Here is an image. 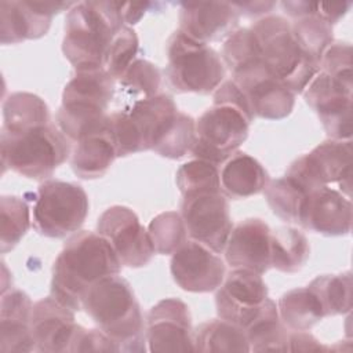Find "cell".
Here are the masks:
<instances>
[{
	"label": "cell",
	"mask_w": 353,
	"mask_h": 353,
	"mask_svg": "<svg viewBox=\"0 0 353 353\" xmlns=\"http://www.w3.org/2000/svg\"><path fill=\"white\" fill-rule=\"evenodd\" d=\"M307 194L287 175L269 182L265 188V197L273 214L290 223H298Z\"/></svg>",
	"instance_id": "34"
},
{
	"label": "cell",
	"mask_w": 353,
	"mask_h": 353,
	"mask_svg": "<svg viewBox=\"0 0 353 353\" xmlns=\"http://www.w3.org/2000/svg\"><path fill=\"white\" fill-rule=\"evenodd\" d=\"M232 6L236 11L247 17H258L270 12V10L276 6L273 1H234Z\"/></svg>",
	"instance_id": "44"
},
{
	"label": "cell",
	"mask_w": 353,
	"mask_h": 353,
	"mask_svg": "<svg viewBox=\"0 0 353 353\" xmlns=\"http://www.w3.org/2000/svg\"><path fill=\"white\" fill-rule=\"evenodd\" d=\"M33 303L30 298L18 288L4 291L0 302V350L32 352L36 350L32 330Z\"/></svg>",
	"instance_id": "24"
},
{
	"label": "cell",
	"mask_w": 353,
	"mask_h": 353,
	"mask_svg": "<svg viewBox=\"0 0 353 353\" xmlns=\"http://www.w3.org/2000/svg\"><path fill=\"white\" fill-rule=\"evenodd\" d=\"M120 6L114 1H80L69 10L62 52L74 70L103 68L113 37L125 25Z\"/></svg>",
	"instance_id": "4"
},
{
	"label": "cell",
	"mask_w": 353,
	"mask_h": 353,
	"mask_svg": "<svg viewBox=\"0 0 353 353\" xmlns=\"http://www.w3.org/2000/svg\"><path fill=\"white\" fill-rule=\"evenodd\" d=\"M97 230L103 236L123 266L142 268L154 254L148 230L141 225L137 214L125 205H112L98 218Z\"/></svg>",
	"instance_id": "14"
},
{
	"label": "cell",
	"mask_w": 353,
	"mask_h": 353,
	"mask_svg": "<svg viewBox=\"0 0 353 353\" xmlns=\"http://www.w3.org/2000/svg\"><path fill=\"white\" fill-rule=\"evenodd\" d=\"M124 110L135 128L142 152L156 149L172 127L179 112L174 99L161 92L132 102Z\"/></svg>",
	"instance_id": "23"
},
{
	"label": "cell",
	"mask_w": 353,
	"mask_h": 353,
	"mask_svg": "<svg viewBox=\"0 0 353 353\" xmlns=\"http://www.w3.org/2000/svg\"><path fill=\"white\" fill-rule=\"evenodd\" d=\"M194 352H250V343L245 331L222 319L210 320L200 324L193 331Z\"/></svg>",
	"instance_id": "30"
},
{
	"label": "cell",
	"mask_w": 353,
	"mask_h": 353,
	"mask_svg": "<svg viewBox=\"0 0 353 353\" xmlns=\"http://www.w3.org/2000/svg\"><path fill=\"white\" fill-rule=\"evenodd\" d=\"M175 181L181 193L196 188H221L218 167L200 159L182 164L175 174Z\"/></svg>",
	"instance_id": "40"
},
{
	"label": "cell",
	"mask_w": 353,
	"mask_h": 353,
	"mask_svg": "<svg viewBox=\"0 0 353 353\" xmlns=\"http://www.w3.org/2000/svg\"><path fill=\"white\" fill-rule=\"evenodd\" d=\"M114 95V79L103 68L80 69L66 83L57 112L58 128L69 141L108 128L106 109Z\"/></svg>",
	"instance_id": "5"
},
{
	"label": "cell",
	"mask_w": 353,
	"mask_h": 353,
	"mask_svg": "<svg viewBox=\"0 0 353 353\" xmlns=\"http://www.w3.org/2000/svg\"><path fill=\"white\" fill-rule=\"evenodd\" d=\"M170 265L174 281L189 292L215 291L225 279L223 261L196 240H186L172 254Z\"/></svg>",
	"instance_id": "17"
},
{
	"label": "cell",
	"mask_w": 353,
	"mask_h": 353,
	"mask_svg": "<svg viewBox=\"0 0 353 353\" xmlns=\"http://www.w3.org/2000/svg\"><path fill=\"white\" fill-rule=\"evenodd\" d=\"M83 309L120 352L146 350L143 316L130 283L121 276H109L92 284L84 295Z\"/></svg>",
	"instance_id": "3"
},
{
	"label": "cell",
	"mask_w": 353,
	"mask_h": 353,
	"mask_svg": "<svg viewBox=\"0 0 353 353\" xmlns=\"http://www.w3.org/2000/svg\"><path fill=\"white\" fill-rule=\"evenodd\" d=\"M352 141L328 139L316 146L307 154L291 163L285 175L295 181L307 193L339 183L341 189L349 196L352 181Z\"/></svg>",
	"instance_id": "12"
},
{
	"label": "cell",
	"mask_w": 353,
	"mask_h": 353,
	"mask_svg": "<svg viewBox=\"0 0 353 353\" xmlns=\"http://www.w3.org/2000/svg\"><path fill=\"white\" fill-rule=\"evenodd\" d=\"M90 203L85 190L73 182L44 181L33 205V228L46 237L63 239L84 223Z\"/></svg>",
	"instance_id": "10"
},
{
	"label": "cell",
	"mask_w": 353,
	"mask_h": 353,
	"mask_svg": "<svg viewBox=\"0 0 353 353\" xmlns=\"http://www.w3.org/2000/svg\"><path fill=\"white\" fill-rule=\"evenodd\" d=\"M196 141V121L186 113L178 112L176 119L164 137L156 146L154 152L167 159H181L192 150Z\"/></svg>",
	"instance_id": "39"
},
{
	"label": "cell",
	"mask_w": 353,
	"mask_h": 353,
	"mask_svg": "<svg viewBox=\"0 0 353 353\" xmlns=\"http://www.w3.org/2000/svg\"><path fill=\"white\" fill-rule=\"evenodd\" d=\"M244 331L250 352H287L288 331L280 320L277 305L269 296Z\"/></svg>",
	"instance_id": "29"
},
{
	"label": "cell",
	"mask_w": 353,
	"mask_h": 353,
	"mask_svg": "<svg viewBox=\"0 0 353 353\" xmlns=\"http://www.w3.org/2000/svg\"><path fill=\"white\" fill-rule=\"evenodd\" d=\"M148 233L152 240L154 252L161 255L174 254L186 241V226L179 212L167 211L156 215L149 226Z\"/></svg>",
	"instance_id": "37"
},
{
	"label": "cell",
	"mask_w": 353,
	"mask_h": 353,
	"mask_svg": "<svg viewBox=\"0 0 353 353\" xmlns=\"http://www.w3.org/2000/svg\"><path fill=\"white\" fill-rule=\"evenodd\" d=\"M281 7L294 18L291 30L299 47L320 65L324 51L334 41L332 25L319 14L317 3L283 1Z\"/></svg>",
	"instance_id": "25"
},
{
	"label": "cell",
	"mask_w": 353,
	"mask_h": 353,
	"mask_svg": "<svg viewBox=\"0 0 353 353\" xmlns=\"http://www.w3.org/2000/svg\"><path fill=\"white\" fill-rule=\"evenodd\" d=\"M225 258L232 269L266 273L270 265V228L259 218H247L230 232Z\"/></svg>",
	"instance_id": "19"
},
{
	"label": "cell",
	"mask_w": 353,
	"mask_h": 353,
	"mask_svg": "<svg viewBox=\"0 0 353 353\" xmlns=\"http://www.w3.org/2000/svg\"><path fill=\"white\" fill-rule=\"evenodd\" d=\"M139 41L135 30L124 25L113 37L103 61V69L116 80H119L128 66L135 61Z\"/></svg>",
	"instance_id": "38"
},
{
	"label": "cell",
	"mask_w": 353,
	"mask_h": 353,
	"mask_svg": "<svg viewBox=\"0 0 353 353\" xmlns=\"http://www.w3.org/2000/svg\"><path fill=\"white\" fill-rule=\"evenodd\" d=\"M76 327L74 310L51 295L33 303L30 330L36 350L44 353L68 352Z\"/></svg>",
	"instance_id": "22"
},
{
	"label": "cell",
	"mask_w": 353,
	"mask_h": 353,
	"mask_svg": "<svg viewBox=\"0 0 353 353\" xmlns=\"http://www.w3.org/2000/svg\"><path fill=\"white\" fill-rule=\"evenodd\" d=\"M51 123L47 103L30 92H12L3 102L1 132L18 134Z\"/></svg>",
	"instance_id": "28"
},
{
	"label": "cell",
	"mask_w": 353,
	"mask_h": 353,
	"mask_svg": "<svg viewBox=\"0 0 353 353\" xmlns=\"http://www.w3.org/2000/svg\"><path fill=\"white\" fill-rule=\"evenodd\" d=\"M150 6L153 4L152 3H121L120 11H121L124 23H130V25L137 23Z\"/></svg>",
	"instance_id": "45"
},
{
	"label": "cell",
	"mask_w": 353,
	"mask_h": 353,
	"mask_svg": "<svg viewBox=\"0 0 353 353\" xmlns=\"http://www.w3.org/2000/svg\"><path fill=\"white\" fill-rule=\"evenodd\" d=\"M68 352H120L117 345L99 328L87 330L77 324Z\"/></svg>",
	"instance_id": "42"
},
{
	"label": "cell",
	"mask_w": 353,
	"mask_h": 353,
	"mask_svg": "<svg viewBox=\"0 0 353 353\" xmlns=\"http://www.w3.org/2000/svg\"><path fill=\"white\" fill-rule=\"evenodd\" d=\"M261 57L272 73L294 94H301L320 70L295 40L291 25L279 15L259 18L251 28Z\"/></svg>",
	"instance_id": "7"
},
{
	"label": "cell",
	"mask_w": 353,
	"mask_h": 353,
	"mask_svg": "<svg viewBox=\"0 0 353 353\" xmlns=\"http://www.w3.org/2000/svg\"><path fill=\"white\" fill-rule=\"evenodd\" d=\"M76 3L68 1H6L0 3V41L17 44L43 37L52 17L70 10Z\"/></svg>",
	"instance_id": "18"
},
{
	"label": "cell",
	"mask_w": 353,
	"mask_h": 353,
	"mask_svg": "<svg viewBox=\"0 0 353 353\" xmlns=\"http://www.w3.org/2000/svg\"><path fill=\"white\" fill-rule=\"evenodd\" d=\"M298 225L324 236H345L352 230V201L330 186L306 196Z\"/></svg>",
	"instance_id": "20"
},
{
	"label": "cell",
	"mask_w": 353,
	"mask_h": 353,
	"mask_svg": "<svg viewBox=\"0 0 353 353\" xmlns=\"http://www.w3.org/2000/svg\"><path fill=\"white\" fill-rule=\"evenodd\" d=\"M181 194V216L188 234L214 252H222L233 229L222 188H196Z\"/></svg>",
	"instance_id": "11"
},
{
	"label": "cell",
	"mask_w": 353,
	"mask_h": 353,
	"mask_svg": "<svg viewBox=\"0 0 353 353\" xmlns=\"http://www.w3.org/2000/svg\"><path fill=\"white\" fill-rule=\"evenodd\" d=\"M165 77L176 92L210 94L225 77V63L208 44L199 43L179 29L167 41Z\"/></svg>",
	"instance_id": "8"
},
{
	"label": "cell",
	"mask_w": 353,
	"mask_h": 353,
	"mask_svg": "<svg viewBox=\"0 0 353 353\" xmlns=\"http://www.w3.org/2000/svg\"><path fill=\"white\" fill-rule=\"evenodd\" d=\"M120 270L121 262L103 236L88 230L76 232L54 262L51 296L74 312L80 310L88 288Z\"/></svg>",
	"instance_id": "1"
},
{
	"label": "cell",
	"mask_w": 353,
	"mask_h": 353,
	"mask_svg": "<svg viewBox=\"0 0 353 353\" xmlns=\"http://www.w3.org/2000/svg\"><path fill=\"white\" fill-rule=\"evenodd\" d=\"M221 188L229 199H247L265 190L269 174L262 164L244 152L233 153L219 172Z\"/></svg>",
	"instance_id": "26"
},
{
	"label": "cell",
	"mask_w": 353,
	"mask_h": 353,
	"mask_svg": "<svg viewBox=\"0 0 353 353\" xmlns=\"http://www.w3.org/2000/svg\"><path fill=\"white\" fill-rule=\"evenodd\" d=\"M30 226L28 203L18 196H3L0 200V247L1 252L12 250Z\"/></svg>",
	"instance_id": "35"
},
{
	"label": "cell",
	"mask_w": 353,
	"mask_h": 353,
	"mask_svg": "<svg viewBox=\"0 0 353 353\" xmlns=\"http://www.w3.org/2000/svg\"><path fill=\"white\" fill-rule=\"evenodd\" d=\"M268 298V285L261 274L247 269H233L218 287L215 295L219 319L243 330L258 316Z\"/></svg>",
	"instance_id": "15"
},
{
	"label": "cell",
	"mask_w": 353,
	"mask_h": 353,
	"mask_svg": "<svg viewBox=\"0 0 353 353\" xmlns=\"http://www.w3.org/2000/svg\"><path fill=\"white\" fill-rule=\"evenodd\" d=\"M352 90L353 80H343L319 70L303 90L306 103L317 113L331 139L352 138Z\"/></svg>",
	"instance_id": "13"
},
{
	"label": "cell",
	"mask_w": 353,
	"mask_h": 353,
	"mask_svg": "<svg viewBox=\"0 0 353 353\" xmlns=\"http://www.w3.org/2000/svg\"><path fill=\"white\" fill-rule=\"evenodd\" d=\"M228 69L232 72L233 83L245 95L254 116L280 120L292 112L295 94L266 66L258 44L237 55Z\"/></svg>",
	"instance_id": "9"
},
{
	"label": "cell",
	"mask_w": 353,
	"mask_h": 353,
	"mask_svg": "<svg viewBox=\"0 0 353 353\" xmlns=\"http://www.w3.org/2000/svg\"><path fill=\"white\" fill-rule=\"evenodd\" d=\"M145 332L150 352L194 350L190 312L178 298H165L149 310Z\"/></svg>",
	"instance_id": "16"
},
{
	"label": "cell",
	"mask_w": 353,
	"mask_h": 353,
	"mask_svg": "<svg viewBox=\"0 0 353 353\" xmlns=\"http://www.w3.org/2000/svg\"><path fill=\"white\" fill-rule=\"evenodd\" d=\"M277 310L283 324L292 331H307L324 317L317 296L307 287L283 294L277 302Z\"/></svg>",
	"instance_id": "32"
},
{
	"label": "cell",
	"mask_w": 353,
	"mask_h": 353,
	"mask_svg": "<svg viewBox=\"0 0 353 353\" xmlns=\"http://www.w3.org/2000/svg\"><path fill=\"white\" fill-rule=\"evenodd\" d=\"M116 148L108 128L90 134L76 142L70 157L73 172L83 179H95L103 176L113 164Z\"/></svg>",
	"instance_id": "27"
},
{
	"label": "cell",
	"mask_w": 353,
	"mask_h": 353,
	"mask_svg": "<svg viewBox=\"0 0 353 353\" xmlns=\"http://www.w3.org/2000/svg\"><path fill=\"white\" fill-rule=\"evenodd\" d=\"M239 12L226 1L182 3L179 30L188 37L208 44L229 37L239 25Z\"/></svg>",
	"instance_id": "21"
},
{
	"label": "cell",
	"mask_w": 353,
	"mask_h": 353,
	"mask_svg": "<svg viewBox=\"0 0 353 353\" xmlns=\"http://www.w3.org/2000/svg\"><path fill=\"white\" fill-rule=\"evenodd\" d=\"M328 349V346L321 345L312 334L306 331L288 332L287 352H320Z\"/></svg>",
	"instance_id": "43"
},
{
	"label": "cell",
	"mask_w": 353,
	"mask_h": 353,
	"mask_svg": "<svg viewBox=\"0 0 353 353\" xmlns=\"http://www.w3.org/2000/svg\"><path fill=\"white\" fill-rule=\"evenodd\" d=\"M352 46L345 41H332L320 61V70L345 80H353Z\"/></svg>",
	"instance_id": "41"
},
{
	"label": "cell",
	"mask_w": 353,
	"mask_h": 353,
	"mask_svg": "<svg viewBox=\"0 0 353 353\" xmlns=\"http://www.w3.org/2000/svg\"><path fill=\"white\" fill-rule=\"evenodd\" d=\"M254 113L233 80L223 81L214 92V105L196 121L192 154L215 165L225 163L247 139Z\"/></svg>",
	"instance_id": "2"
},
{
	"label": "cell",
	"mask_w": 353,
	"mask_h": 353,
	"mask_svg": "<svg viewBox=\"0 0 353 353\" xmlns=\"http://www.w3.org/2000/svg\"><path fill=\"white\" fill-rule=\"evenodd\" d=\"M307 288L317 296L324 317L346 314L352 309V273L323 274L310 281Z\"/></svg>",
	"instance_id": "33"
},
{
	"label": "cell",
	"mask_w": 353,
	"mask_h": 353,
	"mask_svg": "<svg viewBox=\"0 0 353 353\" xmlns=\"http://www.w3.org/2000/svg\"><path fill=\"white\" fill-rule=\"evenodd\" d=\"M310 247L306 236L291 226L270 230V265L283 273L301 270L309 259Z\"/></svg>",
	"instance_id": "31"
},
{
	"label": "cell",
	"mask_w": 353,
	"mask_h": 353,
	"mask_svg": "<svg viewBox=\"0 0 353 353\" xmlns=\"http://www.w3.org/2000/svg\"><path fill=\"white\" fill-rule=\"evenodd\" d=\"M117 81L121 92L137 102L160 94L161 73L154 63L146 59H135Z\"/></svg>",
	"instance_id": "36"
},
{
	"label": "cell",
	"mask_w": 353,
	"mask_h": 353,
	"mask_svg": "<svg viewBox=\"0 0 353 353\" xmlns=\"http://www.w3.org/2000/svg\"><path fill=\"white\" fill-rule=\"evenodd\" d=\"M3 171L43 181L68 160L70 143L58 125L48 123L18 134L0 135Z\"/></svg>",
	"instance_id": "6"
}]
</instances>
